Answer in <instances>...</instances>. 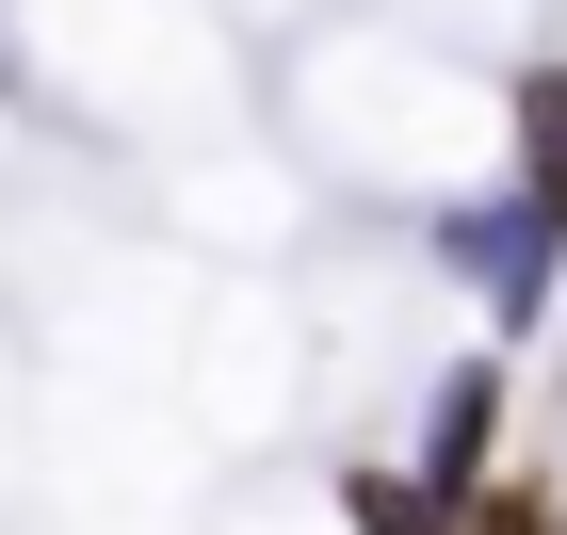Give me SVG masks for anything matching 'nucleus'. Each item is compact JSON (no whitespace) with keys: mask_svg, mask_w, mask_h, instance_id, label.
Returning a JSON list of instances; mask_svg holds the SVG:
<instances>
[{"mask_svg":"<svg viewBox=\"0 0 567 535\" xmlns=\"http://www.w3.org/2000/svg\"><path fill=\"white\" fill-rule=\"evenodd\" d=\"M357 519L373 535H437V487H357Z\"/></svg>","mask_w":567,"mask_h":535,"instance_id":"obj_4","label":"nucleus"},{"mask_svg":"<svg viewBox=\"0 0 567 535\" xmlns=\"http://www.w3.org/2000/svg\"><path fill=\"white\" fill-rule=\"evenodd\" d=\"M551 195H535V178H519V195H486V212H454V260H471L486 276V292H503V309H535V292H551Z\"/></svg>","mask_w":567,"mask_h":535,"instance_id":"obj_1","label":"nucleus"},{"mask_svg":"<svg viewBox=\"0 0 567 535\" xmlns=\"http://www.w3.org/2000/svg\"><path fill=\"white\" fill-rule=\"evenodd\" d=\"M519 178H535V195L567 212V65H551V82L519 97Z\"/></svg>","mask_w":567,"mask_h":535,"instance_id":"obj_3","label":"nucleus"},{"mask_svg":"<svg viewBox=\"0 0 567 535\" xmlns=\"http://www.w3.org/2000/svg\"><path fill=\"white\" fill-rule=\"evenodd\" d=\"M486 422H503V390H486V373H454V390H437V439H422V487H437V503L471 487V454H486Z\"/></svg>","mask_w":567,"mask_h":535,"instance_id":"obj_2","label":"nucleus"}]
</instances>
